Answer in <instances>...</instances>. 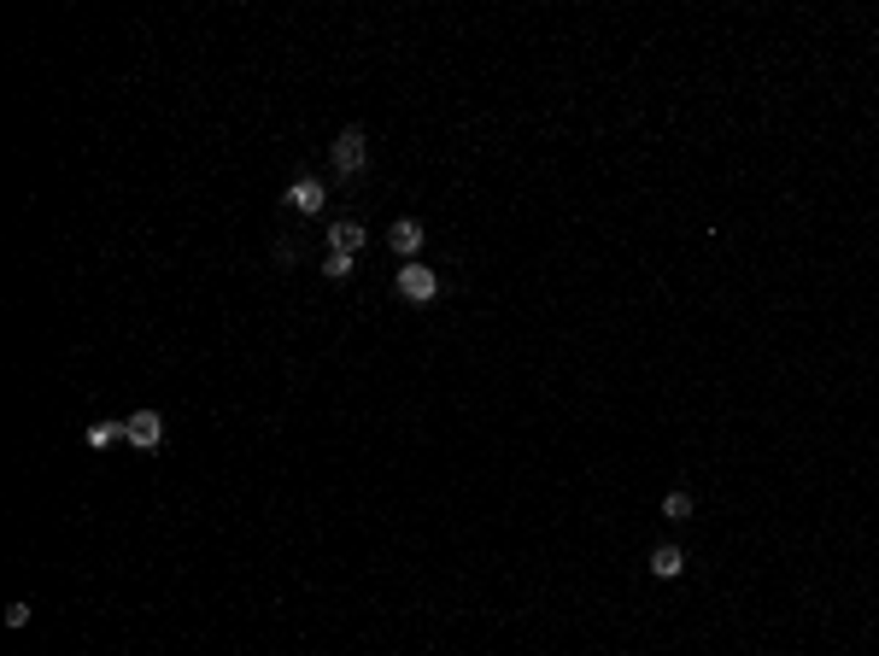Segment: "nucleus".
<instances>
[{
    "label": "nucleus",
    "instance_id": "1",
    "mask_svg": "<svg viewBox=\"0 0 879 656\" xmlns=\"http://www.w3.org/2000/svg\"><path fill=\"white\" fill-rule=\"evenodd\" d=\"M364 164H370V141H364V129H340V136H335V176H364Z\"/></svg>",
    "mask_w": 879,
    "mask_h": 656
},
{
    "label": "nucleus",
    "instance_id": "2",
    "mask_svg": "<svg viewBox=\"0 0 879 656\" xmlns=\"http://www.w3.org/2000/svg\"><path fill=\"white\" fill-rule=\"evenodd\" d=\"M434 293H440V276H434L428 264H405V270H399V299H410V305H428Z\"/></svg>",
    "mask_w": 879,
    "mask_h": 656
},
{
    "label": "nucleus",
    "instance_id": "3",
    "mask_svg": "<svg viewBox=\"0 0 879 656\" xmlns=\"http://www.w3.org/2000/svg\"><path fill=\"white\" fill-rule=\"evenodd\" d=\"M124 440H129V446H141V451H153L164 440V416H159V410H136V416L124 422Z\"/></svg>",
    "mask_w": 879,
    "mask_h": 656
},
{
    "label": "nucleus",
    "instance_id": "4",
    "mask_svg": "<svg viewBox=\"0 0 879 656\" xmlns=\"http://www.w3.org/2000/svg\"><path fill=\"white\" fill-rule=\"evenodd\" d=\"M322 199H329V188H322L317 176H294V188H287V211H299V217H317Z\"/></svg>",
    "mask_w": 879,
    "mask_h": 656
},
{
    "label": "nucleus",
    "instance_id": "5",
    "mask_svg": "<svg viewBox=\"0 0 879 656\" xmlns=\"http://www.w3.org/2000/svg\"><path fill=\"white\" fill-rule=\"evenodd\" d=\"M422 241H428V235H422V223H417V217H399V223L387 229V247H393V252H399V258H405V264H417Z\"/></svg>",
    "mask_w": 879,
    "mask_h": 656
},
{
    "label": "nucleus",
    "instance_id": "6",
    "mask_svg": "<svg viewBox=\"0 0 879 656\" xmlns=\"http://www.w3.org/2000/svg\"><path fill=\"white\" fill-rule=\"evenodd\" d=\"M329 252H347V258H358V252H364V223L335 217V223H329Z\"/></svg>",
    "mask_w": 879,
    "mask_h": 656
},
{
    "label": "nucleus",
    "instance_id": "7",
    "mask_svg": "<svg viewBox=\"0 0 879 656\" xmlns=\"http://www.w3.org/2000/svg\"><path fill=\"white\" fill-rule=\"evenodd\" d=\"M681 569H686V551H681V545H656V551H651V574H656V581H674Z\"/></svg>",
    "mask_w": 879,
    "mask_h": 656
},
{
    "label": "nucleus",
    "instance_id": "8",
    "mask_svg": "<svg viewBox=\"0 0 879 656\" xmlns=\"http://www.w3.org/2000/svg\"><path fill=\"white\" fill-rule=\"evenodd\" d=\"M663 516H669V521H692V493H669V498H663Z\"/></svg>",
    "mask_w": 879,
    "mask_h": 656
},
{
    "label": "nucleus",
    "instance_id": "9",
    "mask_svg": "<svg viewBox=\"0 0 879 656\" xmlns=\"http://www.w3.org/2000/svg\"><path fill=\"white\" fill-rule=\"evenodd\" d=\"M322 276H329V282H347V276H352V258H347V252H329V258H322Z\"/></svg>",
    "mask_w": 879,
    "mask_h": 656
},
{
    "label": "nucleus",
    "instance_id": "10",
    "mask_svg": "<svg viewBox=\"0 0 879 656\" xmlns=\"http://www.w3.org/2000/svg\"><path fill=\"white\" fill-rule=\"evenodd\" d=\"M118 433H124V422H94V428H88V446H112Z\"/></svg>",
    "mask_w": 879,
    "mask_h": 656
}]
</instances>
